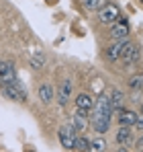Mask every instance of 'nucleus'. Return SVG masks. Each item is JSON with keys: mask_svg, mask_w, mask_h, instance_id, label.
<instances>
[{"mask_svg": "<svg viewBox=\"0 0 143 152\" xmlns=\"http://www.w3.org/2000/svg\"><path fill=\"white\" fill-rule=\"evenodd\" d=\"M110 101H113V111H123L125 109V95L121 93L119 88H113L110 91Z\"/></svg>", "mask_w": 143, "mask_h": 152, "instance_id": "obj_14", "label": "nucleus"}, {"mask_svg": "<svg viewBox=\"0 0 143 152\" xmlns=\"http://www.w3.org/2000/svg\"><path fill=\"white\" fill-rule=\"evenodd\" d=\"M135 146H137V148H139V150H141V148H143V134H141V138H139V140H137V142H135Z\"/></svg>", "mask_w": 143, "mask_h": 152, "instance_id": "obj_23", "label": "nucleus"}, {"mask_svg": "<svg viewBox=\"0 0 143 152\" xmlns=\"http://www.w3.org/2000/svg\"><path fill=\"white\" fill-rule=\"evenodd\" d=\"M139 56H141L139 48L127 39V41H125V48H123V51H121V60H123L125 64H133V62L139 60Z\"/></svg>", "mask_w": 143, "mask_h": 152, "instance_id": "obj_4", "label": "nucleus"}, {"mask_svg": "<svg viewBox=\"0 0 143 152\" xmlns=\"http://www.w3.org/2000/svg\"><path fill=\"white\" fill-rule=\"evenodd\" d=\"M98 19H100V23H104V25H113L117 19H119V8L115 6V4H106V6H102L100 10H98Z\"/></svg>", "mask_w": 143, "mask_h": 152, "instance_id": "obj_6", "label": "nucleus"}, {"mask_svg": "<svg viewBox=\"0 0 143 152\" xmlns=\"http://www.w3.org/2000/svg\"><path fill=\"white\" fill-rule=\"evenodd\" d=\"M45 53L43 51H35L33 56H31V66L35 68V70H39V68H43V64H45Z\"/></svg>", "mask_w": 143, "mask_h": 152, "instance_id": "obj_18", "label": "nucleus"}, {"mask_svg": "<svg viewBox=\"0 0 143 152\" xmlns=\"http://www.w3.org/2000/svg\"><path fill=\"white\" fill-rule=\"evenodd\" d=\"M94 113H98V115H106V117H110V115H113V101H110V95L102 93V95L96 99Z\"/></svg>", "mask_w": 143, "mask_h": 152, "instance_id": "obj_3", "label": "nucleus"}, {"mask_svg": "<svg viewBox=\"0 0 143 152\" xmlns=\"http://www.w3.org/2000/svg\"><path fill=\"white\" fill-rule=\"evenodd\" d=\"M135 121H137V113L135 111H129V109H123L119 115V124L125 127H131L135 126Z\"/></svg>", "mask_w": 143, "mask_h": 152, "instance_id": "obj_12", "label": "nucleus"}, {"mask_svg": "<svg viewBox=\"0 0 143 152\" xmlns=\"http://www.w3.org/2000/svg\"><path fill=\"white\" fill-rule=\"evenodd\" d=\"M119 152H127V148H121V150Z\"/></svg>", "mask_w": 143, "mask_h": 152, "instance_id": "obj_24", "label": "nucleus"}, {"mask_svg": "<svg viewBox=\"0 0 143 152\" xmlns=\"http://www.w3.org/2000/svg\"><path fill=\"white\" fill-rule=\"evenodd\" d=\"M72 127L76 132H84L88 127V111H82V109H76L74 111V117H72Z\"/></svg>", "mask_w": 143, "mask_h": 152, "instance_id": "obj_8", "label": "nucleus"}, {"mask_svg": "<svg viewBox=\"0 0 143 152\" xmlns=\"http://www.w3.org/2000/svg\"><path fill=\"white\" fill-rule=\"evenodd\" d=\"M104 148H106L104 138H96V140H92V142H90V148H88V152H104Z\"/></svg>", "mask_w": 143, "mask_h": 152, "instance_id": "obj_21", "label": "nucleus"}, {"mask_svg": "<svg viewBox=\"0 0 143 152\" xmlns=\"http://www.w3.org/2000/svg\"><path fill=\"white\" fill-rule=\"evenodd\" d=\"M37 97H39V101H41V103H51V99H53V88H51L49 84H39V88H37Z\"/></svg>", "mask_w": 143, "mask_h": 152, "instance_id": "obj_15", "label": "nucleus"}, {"mask_svg": "<svg viewBox=\"0 0 143 152\" xmlns=\"http://www.w3.org/2000/svg\"><path fill=\"white\" fill-rule=\"evenodd\" d=\"M70 97H72V80H64L59 84V91H57V101H59L61 107H66Z\"/></svg>", "mask_w": 143, "mask_h": 152, "instance_id": "obj_10", "label": "nucleus"}, {"mask_svg": "<svg viewBox=\"0 0 143 152\" xmlns=\"http://www.w3.org/2000/svg\"><path fill=\"white\" fill-rule=\"evenodd\" d=\"M125 41H127V39H123V41H115V43L106 50V58H108L110 62H115V60H119V58H121V51H123V48H125Z\"/></svg>", "mask_w": 143, "mask_h": 152, "instance_id": "obj_13", "label": "nucleus"}, {"mask_svg": "<svg viewBox=\"0 0 143 152\" xmlns=\"http://www.w3.org/2000/svg\"><path fill=\"white\" fill-rule=\"evenodd\" d=\"M27 152H33V150H27Z\"/></svg>", "mask_w": 143, "mask_h": 152, "instance_id": "obj_25", "label": "nucleus"}, {"mask_svg": "<svg viewBox=\"0 0 143 152\" xmlns=\"http://www.w3.org/2000/svg\"><path fill=\"white\" fill-rule=\"evenodd\" d=\"M108 0H84V6L88 10H100L102 6H106Z\"/></svg>", "mask_w": 143, "mask_h": 152, "instance_id": "obj_20", "label": "nucleus"}, {"mask_svg": "<svg viewBox=\"0 0 143 152\" xmlns=\"http://www.w3.org/2000/svg\"><path fill=\"white\" fill-rule=\"evenodd\" d=\"M135 126L139 127V129H143V111H141V115H137V121H135Z\"/></svg>", "mask_w": 143, "mask_h": 152, "instance_id": "obj_22", "label": "nucleus"}, {"mask_svg": "<svg viewBox=\"0 0 143 152\" xmlns=\"http://www.w3.org/2000/svg\"><path fill=\"white\" fill-rule=\"evenodd\" d=\"M127 35H129V23H127V19L119 17L110 27V37L115 41H123V39H127Z\"/></svg>", "mask_w": 143, "mask_h": 152, "instance_id": "obj_2", "label": "nucleus"}, {"mask_svg": "<svg viewBox=\"0 0 143 152\" xmlns=\"http://www.w3.org/2000/svg\"><path fill=\"white\" fill-rule=\"evenodd\" d=\"M92 107H94V101H92V97L90 95H86V93H82V95H78L76 97V109H82V111H92Z\"/></svg>", "mask_w": 143, "mask_h": 152, "instance_id": "obj_11", "label": "nucleus"}, {"mask_svg": "<svg viewBox=\"0 0 143 152\" xmlns=\"http://www.w3.org/2000/svg\"><path fill=\"white\" fill-rule=\"evenodd\" d=\"M117 142H119L121 146L125 144H131L133 142V136H131V127H125V126H121L119 127V132H117Z\"/></svg>", "mask_w": 143, "mask_h": 152, "instance_id": "obj_16", "label": "nucleus"}, {"mask_svg": "<svg viewBox=\"0 0 143 152\" xmlns=\"http://www.w3.org/2000/svg\"><path fill=\"white\" fill-rule=\"evenodd\" d=\"M14 80H17L14 66L10 62H2L0 60V84H8V82H14Z\"/></svg>", "mask_w": 143, "mask_h": 152, "instance_id": "obj_7", "label": "nucleus"}, {"mask_svg": "<svg viewBox=\"0 0 143 152\" xmlns=\"http://www.w3.org/2000/svg\"><path fill=\"white\" fill-rule=\"evenodd\" d=\"M0 93L4 99L8 101H17V103H25L27 101V88L23 86V82L17 78L14 82H8V84H0Z\"/></svg>", "mask_w": 143, "mask_h": 152, "instance_id": "obj_1", "label": "nucleus"}, {"mask_svg": "<svg viewBox=\"0 0 143 152\" xmlns=\"http://www.w3.org/2000/svg\"><path fill=\"white\" fill-rule=\"evenodd\" d=\"M92 127H94L98 134H106V132L110 129V117L94 113V115H92Z\"/></svg>", "mask_w": 143, "mask_h": 152, "instance_id": "obj_9", "label": "nucleus"}, {"mask_svg": "<svg viewBox=\"0 0 143 152\" xmlns=\"http://www.w3.org/2000/svg\"><path fill=\"white\" fill-rule=\"evenodd\" d=\"M74 148H76V152H88V148H90V140H88L86 136H76Z\"/></svg>", "mask_w": 143, "mask_h": 152, "instance_id": "obj_17", "label": "nucleus"}, {"mask_svg": "<svg viewBox=\"0 0 143 152\" xmlns=\"http://www.w3.org/2000/svg\"><path fill=\"white\" fill-rule=\"evenodd\" d=\"M57 136H59V142H61L64 148H68V150L74 148V142H76V129H74L72 126H61L59 132H57Z\"/></svg>", "mask_w": 143, "mask_h": 152, "instance_id": "obj_5", "label": "nucleus"}, {"mask_svg": "<svg viewBox=\"0 0 143 152\" xmlns=\"http://www.w3.org/2000/svg\"><path fill=\"white\" fill-rule=\"evenodd\" d=\"M129 88L131 91H143V74H135L129 78Z\"/></svg>", "mask_w": 143, "mask_h": 152, "instance_id": "obj_19", "label": "nucleus"}]
</instances>
